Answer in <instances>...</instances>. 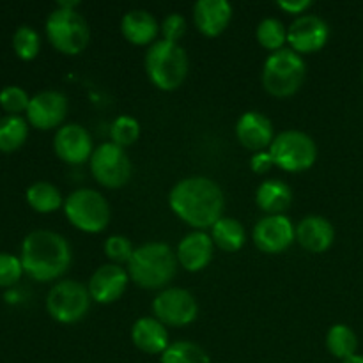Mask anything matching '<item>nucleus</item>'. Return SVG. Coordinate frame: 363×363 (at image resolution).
<instances>
[{"label": "nucleus", "instance_id": "f257e3e1", "mask_svg": "<svg viewBox=\"0 0 363 363\" xmlns=\"http://www.w3.org/2000/svg\"><path fill=\"white\" fill-rule=\"evenodd\" d=\"M170 209L195 230L211 229L222 218L225 199L218 184L209 177L195 176L177 181L169 194Z\"/></svg>", "mask_w": 363, "mask_h": 363}, {"label": "nucleus", "instance_id": "f03ea898", "mask_svg": "<svg viewBox=\"0 0 363 363\" xmlns=\"http://www.w3.org/2000/svg\"><path fill=\"white\" fill-rule=\"evenodd\" d=\"M23 272L38 282H52L62 277L71 264V247L64 236L39 229L27 234L20 254Z\"/></svg>", "mask_w": 363, "mask_h": 363}, {"label": "nucleus", "instance_id": "7ed1b4c3", "mask_svg": "<svg viewBox=\"0 0 363 363\" xmlns=\"http://www.w3.org/2000/svg\"><path fill=\"white\" fill-rule=\"evenodd\" d=\"M177 257L172 248L162 241H149L135 248L130 262L128 275L138 287L158 291L167 289L177 272Z\"/></svg>", "mask_w": 363, "mask_h": 363}, {"label": "nucleus", "instance_id": "20e7f679", "mask_svg": "<svg viewBox=\"0 0 363 363\" xmlns=\"http://www.w3.org/2000/svg\"><path fill=\"white\" fill-rule=\"evenodd\" d=\"M188 55L179 43L155 41L145 53V73L160 91H176L188 77Z\"/></svg>", "mask_w": 363, "mask_h": 363}, {"label": "nucleus", "instance_id": "39448f33", "mask_svg": "<svg viewBox=\"0 0 363 363\" xmlns=\"http://www.w3.org/2000/svg\"><path fill=\"white\" fill-rule=\"evenodd\" d=\"M307 77L303 57L291 48L272 53L262 67V87L275 98H289L296 94Z\"/></svg>", "mask_w": 363, "mask_h": 363}, {"label": "nucleus", "instance_id": "423d86ee", "mask_svg": "<svg viewBox=\"0 0 363 363\" xmlns=\"http://www.w3.org/2000/svg\"><path fill=\"white\" fill-rule=\"evenodd\" d=\"M64 213L71 225L89 234L105 230L112 218L108 201L92 188H80L67 195L64 201Z\"/></svg>", "mask_w": 363, "mask_h": 363}, {"label": "nucleus", "instance_id": "0eeeda50", "mask_svg": "<svg viewBox=\"0 0 363 363\" xmlns=\"http://www.w3.org/2000/svg\"><path fill=\"white\" fill-rule=\"evenodd\" d=\"M46 38L55 50L64 55H78L91 39L87 20L77 9L57 7L46 20Z\"/></svg>", "mask_w": 363, "mask_h": 363}, {"label": "nucleus", "instance_id": "6e6552de", "mask_svg": "<svg viewBox=\"0 0 363 363\" xmlns=\"http://www.w3.org/2000/svg\"><path fill=\"white\" fill-rule=\"evenodd\" d=\"M275 167L286 172H305L318 160V145L311 135L298 130H286L277 135L269 145Z\"/></svg>", "mask_w": 363, "mask_h": 363}, {"label": "nucleus", "instance_id": "1a4fd4ad", "mask_svg": "<svg viewBox=\"0 0 363 363\" xmlns=\"http://www.w3.org/2000/svg\"><path fill=\"white\" fill-rule=\"evenodd\" d=\"M89 289L78 280H62L50 289L46 296V311L62 325L78 323L91 308Z\"/></svg>", "mask_w": 363, "mask_h": 363}, {"label": "nucleus", "instance_id": "9d476101", "mask_svg": "<svg viewBox=\"0 0 363 363\" xmlns=\"http://www.w3.org/2000/svg\"><path fill=\"white\" fill-rule=\"evenodd\" d=\"M91 172L92 177L101 186L117 190L126 186L131 177V162L126 151L113 142H105L94 149L91 156Z\"/></svg>", "mask_w": 363, "mask_h": 363}, {"label": "nucleus", "instance_id": "9b49d317", "mask_svg": "<svg viewBox=\"0 0 363 363\" xmlns=\"http://www.w3.org/2000/svg\"><path fill=\"white\" fill-rule=\"evenodd\" d=\"M155 318L165 326H188L197 319L199 305L194 294L181 287H167L152 301Z\"/></svg>", "mask_w": 363, "mask_h": 363}, {"label": "nucleus", "instance_id": "f8f14e48", "mask_svg": "<svg viewBox=\"0 0 363 363\" xmlns=\"http://www.w3.org/2000/svg\"><path fill=\"white\" fill-rule=\"evenodd\" d=\"M254 243L264 254H280L296 240V227L286 215H266L254 227Z\"/></svg>", "mask_w": 363, "mask_h": 363}, {"label": "nucleus", "instance_id": "ddd939ff", "mask_svg": "<svg viewBox=\"0 0 363 363\" xmlns=\"http://www.w3.org/2000/svg\"><path fill=\"white\" fill-rule=\"evenodd\" d=\"M330 27L318 14H301L287 28V43L296 53L319 52L328 43Z\"/></svg>", "mask_w": 363, "mask_h": 363}, {"label": "nucleus", "instance_id": "4468645a", "mask_svg": "<svg viewBox=\"0 0 363 363\" xmlns=\"http://www.w3.org/2000/svg\"><path fill=\"white\" fill-rule=\"evenodd\" d=\"M67 98L59 91H43L32 96L27 108V121L38 130H53L66 119Z\"/></svg>", "mask_w": 363, "mask_h": 363}, {"label": "nucleus", "instance_id": "2eb2a0df", "mask_svg": "<svg viewBox=\"0 0 363 363\" xmlns=\"http://www.w3.org/2000/svg\"><path fill=\"white\" fill-rule=\"evenodd\" d=\"M53 151L62 162L69 165H80L91 160L92 138L89 131L80 124H64L53 137Z\"/></svg>", "mask_w": 363, "mask_h": 363}, {"label": "nucleus", "instance_id": "dca6fc26", "mask_svg": "<svg viewBox=\"0 0 363 363\" xmlns=\"http://www.w3.org/2000/svg\"><path fill=\"white\" fill-rule=\"evenodd\" d=\"M130 275L128 269H124L119 264H103L101 268L92 273L91 280L87 284L91 300L96 303L108 305L119 300L126 293Z\"/></svg>", "mask_w": 363, "mask_h": 363}, {"label": "nucleus", "instance_id": "f3484780", "mask_svg": "<svg viewBox=\"0 0 363 363\" xmlns=\"http://www.w3.org/2000/svg\"><path fill=\"white\" fill-rule=\"evenodd\" d=\"M236 137L243 147L250 149L254 152L266 151V149H269L272 142L275 140L272 121L264 113L255 112V110L245 112L238 119Z\"/></svg>", "mask_w": 363, "mask_h": 363}, {"label": "nucleus", "instance_id": "a211bd4d", "mask_svg": "<svg viewBox=\"0 0 363 363\" xmlns=\"http://www.w3.org/2000/svg\"><path fill=\"white\" fill-rule=\"evenodd\" d=\"M213 252H215V243H213L211 236L204 230H194V233L186 234L177 245L176 257L186 272L197 273L211 262Z\"/></svg>", "mask_w": 363, "mask_h": 363}, {"label": "nucleus", "instance_id": "6ab92c4d", "mask_svg": "<svg viewBox=\"0 0 363 363\" xmlns=\"http://www.w3.org/2000/svg\"><path fill=\"white\" fill-rule=\"evenodd\" d=\"M233 6L227 0H199L194 6V20L206 38H216L230 23Z\"/></svg>", "mask_w": 363, "mask_h": 363}, {"label": "nucleus", "instance_id": "aec40b11", "mask_svg": "<svg viewBox=\"0 0 363 363\" xmlns=\"http://www.w3.org/2000/svg\"><path fill=\"white\" fill-rule=\"evenodd\" d=\"M335 240V229L332 223L319 215L305 216L296 225V241L311 254H323Z\"/></svg>", "mask_w": 363, "mask_h": 363}, {"label": "nucleus", "instance_id": "412c9836", "mask_svg": "<svg viewBox=\"0 0 363 363\" xmlns=\"http://www.w3.org/2000/svg\"><path fill=\"white\" fill-rule=\"evenodd\" d=\"M131 340L145 354H163L170 346L167 326L156 318L137 319L131 328Z\"/></svg>", "mask_w": 363, "mask_h": 363}, {"label": "nucleus", "instance_id": "4be33fe9", "mask_svg": "<svg viewBox=\"0 0 363 363\" xmlns=\"http://www.w3.org/2000/svg\"><path fill=\"white\" fill-rule=\"evenodd\" d=\"M160 25L156 18L149 11L133 9L128 11L121 20V32L124 39L135 46H151L160 32Z\"/></svg>", "mask_w": 363, "mask_h": 363}, {"label": "nucleus", "instance_id": "5701e85b", "mask_svg": "<svg viewBox=\"0 0 363 363\" xmlns=\"http://www.w3.org/2000/svg\"><path fill=\"white\" fill-rule=\"evenodd\" d=\"M255 201L268 215H284L293 202V190L282 179H266L255 191Z\"/></svg>", "mask_w": 363, "mask_h": 363}, {"label": "nucleus", "instance_id": "b1692460", "mask_svg": "<svg viewBox=\"0 0 363 363\" xmlns=\"http://www.w3.org/2000/svg\"><path fill=\"white\" fill-rule=\"evenodd\" d=\"M211 240L215 247L223 252H238L243 248L247 241V233L240 220L230 218V216H222L215 225L211 227Z\"/></svg>", "mask_w": 363, "mask_h": 363}, {"label": "nucleus", "instance_id": "393cba45", "mask_svg": "<svg viewBox=\"0 0 363 363\" xmlns=\"http://www.w3.org/2000/svg\"><path fill=\"white\" fill-rule=\"evenodd\" d=\"M25 197H27L28 206L43 215L57 211L62 206V195H60L59 188L48 181H38V183L30 184Z\"/></svg>", "mask_w": 363, "mask_h": 363}, {"label": "nucleus", "instance_id": "a878e982", "mask_svg": "<svg viewBox=\"0 0 363 363\" xmlns=\"http://www.w3.org/2000/svg\"><path fill=\"white\" fill-rule=\"evenodd\" d=\"M326 347L339 360L354 357L358 350L357 333L347 325H333L326 333Z\"/></svg>", "mask_w": 363, "mask_h": 363}, {"label": "nucleus", "instance_id": "bb28decb", "mask_svg": "<svg viewBox=\"0 0 363 363\" xmlns=\"http://www.w3.org/2000/svg\"><path fill=\"white\" fill-rule=\"evenodd\" d=\"M28 123L21 116H6L0 119V151L13 152L25 144Z\"/></svg>", "mask_w": 363, "mask_h": 363}, {"label": "nucleus", "instance_id": "cd10ccee", "mask_svg": "<svg viewBox=\"0 0 363 363\" xmlns=\"http://www.w3.org/2000/svg\"><path fill=\"white\" fill-rule=\"evenodd\" d=\"M160 363H211V358L199 344L177 340L167 347Z\"/></svg>", "mask_w": 363, "mask_h": 363}, {"label": "nucleus", "instance_id": "c85d7f7f", "mask_svg": "<svg viewBox=\"0 0 363 363\" xmlns=\"http://www.w3.org/2000/svg\"><path fill=\"white\" fill-rule=\"evenodd\" d=\"M257 41L262 48L269 50V52H279L284 48V45L287 43V28L284 27V23L277 18H264L261 23L257 25Z\"/></svg>", "mask_w": 363, "mask_h": 363}, {"label": "nucleus", "instance_id": "c756f323", "mask_svg": "<svg viewBox=\"0 0 363 363\" xmlns=\"http://www.w3.org/2000/svg\"><path fill=\"white\" fill-rule=\"evenodd\" d=\"M13 48L21 60L35 59L41 50V38H39L38 30L28 25L18 27L13 34Z\"/></svg>", "mask_w": 363, "mask_h": 363}, {"label": "nucleus", "instance_id": "7c9ffc66", "mask_svg": "<svg viewBox=\"0 0 363 363\" xmlns=\"http://www.w3.org/2000/svg\"><path fill=\"white\" fill-rule=\"evenodd\" d=\"M112 142L119 147L126 149L133 145L140 137V123L131 116H119L110 128Z\"/></svg>", "mask_w": 363, "mask_h": 363}, {"label": "nucleus", "instance_id": "2f4dec72", "mask_svg": "<svg viewBox=\"0 0 363 363\" xmlns=\"http://www.w3.org/2000/svg\"><path fill=\"white\" fill-rule=\"evenodd\" d=\"M30 96L18 85H9V87L0 91V106L6 110L7 116H20L21 112H27Z\"/></svg>", "mask_w": 363, "mask_h": 363}, {"label": "nucleus", "instance_id": "473e14b6", "mask_svg": "<svg viewBox=\"0 0 363 363\" xmlns=\"http://www.w3.org/2000/svg\"><path fill=\"white\" fill-rule=\"evenodd\" d=\"M135 248L131 241L124 236H110L105 241V254L112 261V264H128L133 255Z\"/></svg>", "mask_w": 363, "mask_h": 363}, {"label": "nucleus", "instance_id": "72a5a7b5", "mask_svg": "<svg viewBox=\"0 0 363 363\" xmlns=\"http://www.w3.org/2000/svg\"><path fill=\"white\" fill-rule=\"evenodd\" d=\"M23 273L25 272L20 257L13 254H6V252L0 254V287L16 286Z\"/></svg>", "mask_w": 363, "mask_h": 363}, {"label": "nucleus", "instance_id": "f704fd0d", "mask_svg": "<svg viewBox=\"0 0 363 363\" xmlns=\"http://www.w3.org/2000/svg\"><path fill=\"white\" fill-rule=\"evenodd\" d=\"M162 32L163 39L170 43H177L186 32V20H184L183 14L179 13H170L169 16H165V20L162 21Z\"/></svg>", "mask_w": 363, "mask_h": 363}, {"label": "nucleus", "instance_id": "c9c22d12", "mask_svg": "<svg viewBox=\"0 0 363 363\" xmlns=\"http://www.w3.org/2000/svg\"><path fill=\"white\" fill-rule=\"evenodd\" d=\"M250 167L255 174H264V172H268L272 167H275V162H273L269 151H259L252 156Z\"/></svg>", "mask_w": 363, "mask_h": 363}, {"label": "nucleus", "instance_id": "e433bc0d", "mask_svg": "<svg viewBox=\"0 0 363 363\" xmlns=\"http://www.w3.org/2000/svg\"><path fill=\"white\" fill-rule=\"evenodd\" d=\"M277 6L282 11H286L287 14H298V16H301V14H305V11L308 7H312V2L311 0H280Z\"/></svg>", "mask_w": 363, "mask_h": 363}, {"label": "nucleus", "instance_id": "4c0bfd02", "mask_svg": "<svg viewBox=\"0 0 363 363\" xmlns=\"http://www.w3.org/2000/svg\"><path fill=\"white\" fill-rule=\"evenodd\" d=\"M342 363H363V357L362 354H354V357L347 358V360H344Z\"/></svg>", "mask_w": 363, "mask_h": 363}, {"label": "nucleus", "instance_id": "58836bf2", "mask_svg": "<svg viewBox=\"0 0 363 363\" xmlns=\"http://www.w3.org/2000/svg\"><path fill=\"white\" fill-rule=\"evenodd\" d=\"M362 80H363V69H362Z\"/></svg>", "mask_w": 363, "mask_h": 363}]
</instances>
